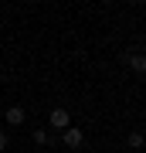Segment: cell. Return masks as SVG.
<instances>
[{
    "mask_svg": "<svg viewBox=\"0 0 146 153\" xmlns=\"http://www.w3.org/2000/svg\"><path fill=\"white\" fill-rule=\"evenodd\" d=\"M61 143H65V146L68 150H82V146H85V133H82L78 129V126H68V129L65 133H61V136H58Z\"/></svg>",
    "mask_w": 146,
    "mask_h": 153,
    "instance_id": "6da1fadb",
    "label": "cell"
},
{
    "mask_svg": "<svg viewBox=\"0 0 146 153\" xmlns=\"http://www.w3.org/2000/svg\"><path fill=\"white\" fill-rule=\"evenodd\" d=\"M68 126H71V112H68V109H51V129L65 133Z\"/></svg>",
    "mask_w": 146,
    "mask_h": 153,
    "instance_id": "7a4b0ae2",
    "label": "cell"
},
{
    "mask_svg": "<svg viewBox=\"0 0 146 153\" xmlns=\"http://www.w3.org/2000/svg\"><path fill=\"white\" fill-rule=\"evenodd\" d=\"M24 116H27V112L21 109V105H10V109L4 112V119H7V126H21V123H24Z\"/></svg>",
    "mask_w": 146,
    "mask_h": 153,
    "instance_id": "3957f363",
    "label": "cell"
},
{
    "mask_svg": "<svg viewBox=\"0 0 146 153\" xmlns=\"http://www.w3.org/2000/svg\"><path fill=\"white\" fill-rule=\"evenodd\" d=\"M34 143H38V146H54V143H58V136H54V133H48V129H34Z\"/></svg>",
    "mask_w": 146,
    "mask_h": 153,
    "instance_id": "277c9868",
    "label": "cell"
},
{
    "mask_svg": "<svg viewBox=\"0 0 146 153\" xmlns=\"http://www.w3.org/2000/svg\"><path fill=\"white\" fill-rule=\"evenodd\" d=\"M129 65H133V71H139V75H143V71H146V58H143V55H133Z\"/></svg>",
    "mask_w": 146,
    "mask_h": 153,
    "instance_id": "5b68a950",
    "label": "cell"
},
{
    "mask_svg": "<svg viewBox=\"0 0 146 153\" xmlns=\"http://www.w3.org/2000/svg\"><path fill=\"white\" fill-rule=\"evenodd\" d=\"M129 146H133V150H139V146H143V133H139V129H133V133H129Z\"/></svg>",
    "mask_w": 146,
    "mask_h": 153,
    "instance_id": "8992f818",
    "label": "cell"
},
{
    "mask_svg": "<svg viewBox=\"0 0 146 153\" xmlns=\"http://www.w3.org/2000/svg\"><path fill=\"white\" fill-rule=\"evenodd\" d=\"M7 143H10V136H7L4 129H0V150H7Z\"/></svg>",
    "mask_w": 146,
    "mask_h": 153,
    "instance_id": "52a82bcc",
    "label": "cell"
}]
</instances>
